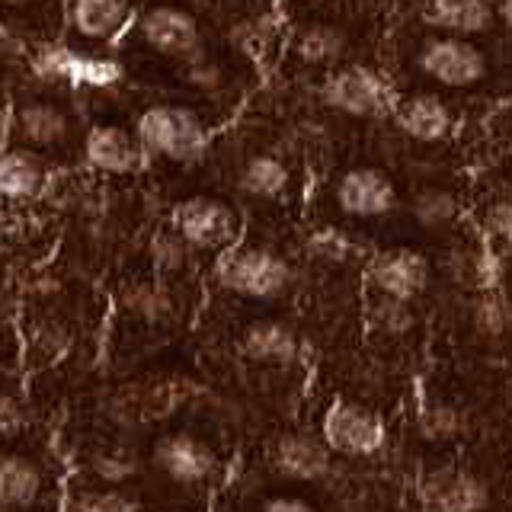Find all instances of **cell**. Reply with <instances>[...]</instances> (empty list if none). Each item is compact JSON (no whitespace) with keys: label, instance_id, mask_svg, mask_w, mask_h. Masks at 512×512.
<instances>
[{"label":"cell","instance_id":"obj_23","mask_svg":"<svg viewBox=\"0 0 512 512\" xmlns=\"http://www.w3.org/2000/svg\"><path fill=\"white\" fill-rule=\"evenodd\" d=\"M368 327H372L378 336H388V340H394V336H407L416 327L413 301L375 295L372 304H368Z\"/></svg>","mask_w":512,"mask_h":512},{"label":"cell","instance_id":"obj_34","mask_svg":"<svg viewBox=\"0 0 512 512\" xmlns=\"http://www.w3.org/2000/svg\"><path fill=\"white\" fill-rule=\"evenodd\" d=\"M484 228L490 237H500V240H509V228H512V212H509V202L500 199L487 208L484 215Z\"/></svg>","mask_w":512,"mask_h":512},{"label":"cell","instance_id":"obj_13","mask_svg":"<svg viewBox=\"0 0 512 512\" xmlns=\"http://www.w3.org/2000/svg\"><path fill=\"white\" fill-rule=\"evenodd\" d=\"M301 333L285 324V320H253V324L240 333V356L253 365L266 368H292L304 359Z\"/></svg>","mask_w":512,"mask_h":512},{"label":"cell","instance_id":"obj_5","mask_svg":"<svg viewBox=\"0 0 512 512\" xmlns=\"http://www.w3.org/2000/svg\"><path fill=\"white\" fill-rule=\"evenodd\" d=\"M324 445L336 458H372L388 442L384 420L356 400H336L324 416Z\"/></svg>","mask_w":512,"mask_h":512},{"label":"cell","instance_id":"obj_17","mask_svg":"<svg viewBox=\"0 0 512 512\" xmlns=\"http://www.w3.org/2000/svg\"><path fill=\"white\" fill-rule=\"evenodd\" d=\"M45 493V471L36 458L0 452V509H29Z\"/></svg>","mask_w":512,"mask_h":512},{"label":"cell","instance_id":"obj_12","mask_svg":"<svg viewBox=\"0 0 512 512\" xmlns=\"http://www.w3.org/2000/svg\"><path fill=\"white\" fill-rule=\"evenodd\" d=\"M336 205L352 218H384L397 208V189L388 173L375 167H352L336 183Z\"/></svg>","mask_w":512,"mask_h":512},{"label":"cell","instance_id":"obj_41","mask_svg":"<svg viewBox=\"0 0 512 512\" xmlns=\"http://www.w3.org/2000/svg\"><path fill=\"white\" fill-rule=\"evenodd\" d=\"M311 4H320V0H311Z\"/></svg>","mask_w":512,"mask_h":512},{"label":"cell","instance_id":"obj_24","mask_svg":"<svg viewBox=\"0 0 512 512\" xmlns=\"http://www.w3.org/2000/svg\"><path fill=\"white\" fill-rule=\"evenodd\" d=\"M295 52L308 64H330L346 52V36H343V29L324 26V23L304 26L295 39Z\"/></svg>","mask_w":512,"mask_h":512},{"label":"cell","instance_id":"obj_14","mask_svg":"<svg viewBox=\"0 0 512 512\" xmlns=\"http://www.w3.org/2000/svg\"><path fill=\"white\" fill-rule=\"evenodd\" d=\"M391 112H394V122L400 125V132L413 141H423V144H436L452 135V128H455L452 106L432 93L407 96V100L394 103Z\"/></svg>","mask_w":512,"mask_h":512},{"label":"cell","instance_id":"obj_37","mask_svg":"<svg viewBox=\"0 0 512 512\" xmlns=\"http://www.w3.org/2000/svg\"><path fill=\"white\" fill-rule=\"evenodd\" d=\"M189 80L196 87H218V80H221V71L215 68V64H208V61H202V58H196V61H189Z\"/></svg>","mask_w":512,"mask_h":512},{"label":"cell","instance_id":"obj_11","mask_svg":"<svg viewBox=\"0 0 512 512\" xmlns=\"http://www.w3.org/2000/svg\"><path fill=\"white\" fill-rule=\"evenodd\" d=\"M368 282H372L375 295L416 301L429 285V263L416 250H381L368 263Z\"/></svg>","mask_w":512,"mask_h":512},{"label":"cell","instance_id":"obj_16","mask_svg":"<svg viewBox=\"0 0 512 512\" xmlns=\"http://www.w3.org/2000/svg\"><path fill=\"white\" fill-rule=\"evenodd\" d=\"M13 138L26 144V148H55L71 132V122L64 116V109L45 100H29L13 109Z\"/></svg>","mask_w":512,"mask_h":512},{"label":"cell","instance_id":"obj_27","mask_svg":"<svg viewBox=\"0 0 512 512\" xmlns=\"http://www.w3.org/2000/svg\"><path fill=\"white\" fill-rule=\"evenodd\" d=\"M128 308L135 317H141L144 324H170L176 317V301L160 282H141L128 295Z\"/></svg>","mask_w":512,"mask_h":512},{"label":"cell","instance_id":"obj_8","mask_svg":"<svg viewBox=\"0 0 512 512\" xmlns=\"http://www.w3.org/2000/svg\"><path fill=\"white\" fill-rule=\"evenodd\" d=\"M269 468L285 480L298 484H317L336 471V455L324 445V439L308 432H282L269 445Z\"/></svg>","mask_w":512,"mask_h":512},{"label":"cell","instance_id":"obj_10","mask_svg":"<svg viewBox=\"0 0 512 512\" xmlns=\"http://www.w3.org/2000/svg\"><path fill=\"white\" fill-rule=\"evenodd\" d=\"M420 68L442 87H474L487 77V58L468 39H429L420 52Z\"/></svg>","mask_w":512,"mask_h":512},{"label":"cell","instance_id":"obj_25","mask_svg":"<svg viewBox=\"0 0 512 512\" xmlns=\"http://www.w3.org/2000/svg\"><path fill=\"white\" fill-rule=\"evenodd\" d=\"M471 324L490 343L509 333V298L503 288L477 292V298L471 304Z\"/></svg>","mask_w":512,"mask_h":512},{"label":"cell","instance_id":"obj_33","mask_svg":"<svg viewBox=\"0 0 512 512\" xmlns=\"http://www.w3.org/2000/svg\"><path fill=\"white\" fill-rule=\"evenodd\" d=\"M189 253L192 250L173 231L154 240V263H157V269H164V272H180L189 263Z\"/></svg>","mask_w":512,"mask_h":512},{"label":"cell","instance_id":"obj_22","mask_svg":"<svg viewBox=\"0 0 512 512\" xmlns=\"http://www.w3.org/2000/svg\"><path fill=\"white\" fill-rule=\"evenodd\" d=\"M240 192H247L253 199H279L288 189V167L272 154L250 157L244 170H240Z\"/></svg>","mask_w":512,"mask_h":512},{"label":"cell","instance_id":"obj_1","mask_svg":"<svg viewBox=\"0 0 512 512\" xmlns=\"http://www.w3.org/2000/svg\"><path fill=\"white\" fill-rule=\"evenodd\" d=\"M215 276L224 292H231L237 298L272 301L288 292V285H292V266L285 263V256H279L269 247L234 244L221 253Z\"/></svg>","mask_w":512,"mask_h":512},{"label":"cell","instance_id":"obj_35","mask_svg":"<svg viewBox=\"0 0 512 512\" xmlns=\"http://www.w3.org/2000/svg\"><path fill=\"white\" fill-rule=\"evenodd\" d=\"M314 253L327 256V260H343L349 253V240L343 234H333V231H324L314 237Z\"/></svg>","mask_w":512,"mask_h":512},{"label":"cell","instance_id":"obj_4","mask_svg":"<svg viewBox=\"0 0 512 512\" xmlns=\"http://www.w3.org/2000/svg\"><path fill=\"white\" fill-rule=\"evenodd\" d=\"M170 231L189 250H215L224 253L240 237V215L234 205L215 196H189L173 208Z\"/></svg>","mask_w":512,"mask_h":512},{"label":"cell","instance_id":"obj_7","mask_svg":"<svg viewBox=\"0 0 512 512\" xmlns=\"http://www.w3.org/2000/svg\"><path fill=\"white\" fill-rule=\"evenodd\" d=\"M320 96H324L330 109L352 119H375L391 112L394 106L388 84L372 68H365V64H346V68L330 74Z\"/></svg>","mask_w":512,"mask_h":512},{"label":"cell","instance_id":"obj_6","mask_svg":"<svg viewBox=\"0 0 512 512\" xmlns=\"http://www.w3.org/2000/svg\"><path fill=\"white\" fill-rule=\"evenodd\" d=\"M490 496L487 480L458 464H439L416 480V503L423 512H484Z\"/></svg>","mask_w":512,"mask_h":512},{"label":"cell","instance_id":"obj_3","mask_svg":"<svg viewBox=\"0 0 512 512\" xmlns=\"http://www.w3.org/2000/svg\"><path fill=\"white\" fill-rule=\"evenodd\" d=\"M151 464L176 487H205L221 474L218 448L199 432L176 429L160 436L151 448Z\"/></svg>","mask_w":512,"mask_h":512},{"label":"cell","instance_id":"obj_21","mask_svg":"<svg viewBox=\"0 0 512 512\" xmlns=\"http://www.w3.org/2000/svg\"><path fill=\"white\" fill-rule=\"evenodd\" d=\"M68 16L80 39L109 42L125 29L128 4L125 0H71Z\"/></svg>","mask_w":512,"mask_h":512},{"label":"cell","instance_id":"obj_31","mask_svg":"<svg viewBox=\"0 0 512 512\" xmlns=\"http://www.w3.org/2000/svg\"><path fill=\"white\" fill-rule=\"evenodd\" d=\"M458 215V202L452 192L445 189H423L420 196L413 199V218L423 224V228H445L452 224Z\"/></svg>","mask_w":512,"mask_h":512},{"label":"cell","instance_id":"obj_18","mask_svg":"<svg viewBox=\"0 0 512 512\" xmlns=\"http://www.w3.org/2000/svg\"><path fill=\"white\" fill-rule=\"evenodd\" d=\"M39 71L68 80V84H87V87H109L122 77V68L116 61L77 55L68 48H48L39 58Z\"/></svg>","mask_w":512,"mask_h":512},{"label":"cell","instance_id":"obj_26","mask_svg":"<svg viewBox=\"0 0 512 512\" xmlns=\"http://www.w3.org/2000/svg\"><path fill=\"white\" fill-rule=\"evenodd\" d=\"M87 474L96 487H119L138 474V458L125 448H96L87 458Z\"/></svg>","mask_w":512,"mask_h":512},{"label":"cell","instance_id":"obj_2","mask_svg":"<svg viewBox=\"0 0 512 512\" xmlns=\"http://www.w3.org/2000/svg\"><path fill=\"white\" fill-rule=\"evenodd\" d=\"M135 138L141 141L144 151L176 160V164H189V160L202 157L208 144V132L202 119L183 106H151L138 119Z\"/></svg>","mask_w":512,"mask_h":512},{"label":"cell","instance_id":"obj_40","mask_svg":"<svg viewBox=\"0 0 512 512\" xmlns=\"http://www.w3.org/2000/svg\"><path fill=\"white\" fill-rule=\"evenodd\" d=\"M4 122H7V116H4V106H0V128H4Z\"/></svg>","mask_w":512,"mask_h":512},{"label":"cell","instance_id":"obj_29","mask_svg":"<svg viewBox=\"0 0 512 512\" xmlns=\"http://www.w3.org/2000/svg\"><path fill=\"white\" fill-rule=\"evenodd\" d=\"M68 346H71V333L52 317L39 320V324L32 327L29 336H26V352H29L36 365H48V362L61 359L64 352H68Z\"/></svg>","mask_w":512,"mask_h":512},{"label":"cell","instance_id":"obj_9","mask_svg":"<svg viewBox=\"0 0 512 512\" xmlns=\"http://www.w3.org/2000/svg\"><path fill=\"white\" fill-rule=\"evenodd\" d=\"M138 36L151 52L173 61H196L202 58V29L192 20V13L176 7H154L141 16Z\"/></svg>","mask_w":512,"mask_h":512},{"label":"cell","instance_id":"obj_36","mask_svg":"<svg viewBox=\"0 0 512 512\" xmlns=\"http://www.w3.org/2000/svg\"><path fill=\"white\" fill-rule=\"evenodd\" d=\"M260 512H320V509L308 500H301V496H272V500L263 503Z\"/></svg>","mask_w":512,"mask_h":512},{"label":"cell","instance_id":"obj_28","mask_svg":"<svg viewBox=\"0 0 512 512\" xmlns=\"http://www.w3.org/2000/svg\"><path fill=\"white\" fill-rule=\"evenodd\" d=\"M64 512H138V503L119 487H84L68 496Z\"/></svg>","mask_w":512,"mask_h":512},{"label":"cell","instance_id":"obj_15","mask_svg":"<svg viewBox=\"0 0 512 512\" xmlns=\"http://www.w3.org/2000/svg\"><path fill=\"white\" fill-rule=\"evenodd\" d=\"M84 154L90 160V167L112 173V176L135 173L144 164L141 141L128 132V128H119V125H93L84 144Z\"/></svg>","mask_w":512,"mask_h":512},{"label":"cell","instance_id":"obj_39","mask_svg":"<svg viewBox=\"0 0 512 512\" xmlns=\"http://www.w3.org/2000/svg\"><path fill=\"white\" fill-rule=\"evenodd\" d=\"M480 4H487V7H493V10H496V4H503V0H480Z\"/></svg>","mask_w":512,"mask_h":512},{"label":"cell","instance_id":"obj_19","mask_svg":"<svg viewBox=\"0 0 512 512\" xmlns=\"http://www.w3.org/2000/svg\"><path fill=\"white\" fill-rule=\"evenodd\" d=\"M423 20L432 29L448 32V36L468 39V36H480V32H487L493 26L496 10L480 4V0H426Z\"/></svg>","mask_w":512,"mask_h":512},{"label":"cell","instance_id":"obj_30","mask_svg":"<svg viewBox=\"0 0 512 512\" xmlns=\"http://www.w3.org/2000/svg\"><path fill=\"white\" fill-rule=\"evenodd\" d=\"M416 429H420V436L429 442H452L461 436L464 416L448 404H429L416 416Z\"/></svg>","mask_w":512,"mask_h":512},{"label":"cell","instance_id":"obj_20","mask_svg":"<svg viewBox=\"0 0 512 512\" xmlns=\"http://www.w3.org/2000/svg\"><path fill=\"white\" fill-rule=\"evenodd\" d=\"M48 170L29 148H7L0 151V199L26 202L36 199L45 189Z\"/></svg>","mask_w":512,"mask_h":512},{"label":"cell","instance_id":"obj_38","mask_svg":"<svg viewBox=\"0 0 512 512\" xmlns=\"http://www.w3.org/2000/svg\"><path fill=\"white\" fill-rule=\"evenodd\" d=\"M0 4H7V7H26L29 0H0Z\"/></svg>","mask_w":512,"mask_h":512},{"label":"cell","instance_id":"obj_32","mask_svg":"<svg viewBox=\"0 0 512 512\" xmlns=\"http://www.w3.org/2000/svg\"><path fill=\"white\" fill-rule=\"evenodd\" d=\"M29 426V407L13 388L0 384V439H16Z\"/></svg>","mask_w":512,"mask_h":512}]
</instances>
